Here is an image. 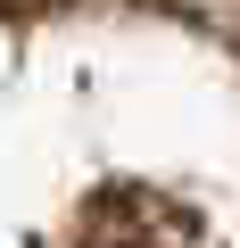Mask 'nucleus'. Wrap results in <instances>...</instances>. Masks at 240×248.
I'll return each instance as SVG.
<instances>
[{"label": "nucleus", "mask_w": 240, "mask_h": 248, "mask_svg": "<svg viewBox=\"0 0 240 248\" xmlns=\"http://www.w3.org/2000/svg\"><path fill=\"white\" fill-rule=\"evenodd\" d=\"M42 9H58V0H0V17H42Z\"/></svg>", "instance_id": "2"}, {"label": "nucleus", "mask_w": 240, "mask_h": 248, "mask_svg": "<svg viewBox=\"0 0 240 248\" xmlns=\"http://www.w3.org/2000/svg\"><path fill=\"white\" fill-rule=\"evenodd\" d=\"M75 248H199V215L158 182H99L75 215Z\"/></svg>", "instance_id": "1"}]
</instances>
